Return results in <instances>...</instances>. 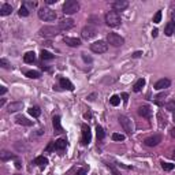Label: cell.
I'll use <instances>...</instances> for the list:
<instances>
[{"mask_svg": "<svg viewBox=\"0 0 175 175\" xmlns=\"http://www.w3.org/2000/svg\"><path fill=\"white\" fill-rule=\"evenodd\" d=\"M96 27H93L92 25H88V26H85L84 29L81 30V37L84 40H90V39H93V37L96 36Z\"/></svg>", "mask_w": 175, "mask_h": 175, "instance_id": "ba28073f", "label": "cell"}, {"mask_svg": "<svg viewBox=\"0 0 175 175\" xmlns=\"http://www.w3.org/2000/svg\"><path fill=\"white\" fill-rule=\"evenodd\" d=\"M33 164L39 166L40 168H44V167L48 164V159H47V157H44V156H39V157H36V159H34Z\"/></svg>", "mask_w": 175, "mask_h": 175, "instance_id": "ffe728a7", "label": "cell"}, {"mask_svg": "<svg viewBox=\"0 0 175 175\" xmlns=\"http://www.w3.org/2000/svg\"><path fill=\"white\" fill-rule=\"evenodd\" d=\"M63 41L68 47H80L81 45V40L77 39V37H64Z\"/></svg>", "mask_w": 175, "mask_h": 175, "instance_id": "2e32d148", "label": "cell"}, {"mask_svg": "<svg viewBox=\"0 0 175 175\" xmlns=\"http://www.w3.org/2000/svg\"><path fill=\"white\" fill-rule=\"evenodd\" d=\"M86 173H88L86 168H81V170L77 171V175H86Z\"/></svg>", "mask_w": 175, "mask_h": 175, "instance_id": "b9f144b4", "label": "cell"}, {"mask_svg": "<svg viewBox=\"0 0 175 175\" xmlns=\"http://www.w3.org/2000/svg\"><path fill=\"white\" fill-rule=\"evenodd\" d=\"M23 60H25V63H34V60H36V53H34L33 51H29V52H26L23 55Z\"/></svg>", "mask_w": 175, "mask_h": 175, "instance_id": "7402d4cb", "label": "cell"}, {"mask_svg": "<svg viewBox=\"0 0 175 175\" xmlns=\"http://www.w3.org/2000/svg\"><path fill=\"white\" fill-rule=\"evenodd\" d=\"M78 10H80V3L75 0H67L63 4V12L67 15H73V14L78 12Z\"/></svg>", "mask_w": 175, "mask_h": 175, "instance_id": "3957f363", "label": "cell"}, {"mask_svg": "<svg viewBox=\"0 0 175 175\" xmlns=\"http://www.w3.org/2000/svg\"><path fill=\"white\" fill-rule=\"evenodd\" d=\"M122 97H123V100H125V101H127V97H129V94H127V93H123V94H122Z\"/></svg>", "mask_w": 175, "mask_h": 175, "instance_id": "f907efd6", "label": "cell"}, {"mask_svg": "<svg viewBox=\"0 0 175 175\" xmlns=\"http://www.w3.org/2000/svg\"><path fill=\"white\" fill-rule=\"evenodd\" d=\"M52 126H53V130L56 134L63 133V127H62V125H60V116L59 115H55L52 118Z\"/></svg>", "mask_w": 175, "mask_h": 175, "instance_id": "9a60e30c", "label": "cell"}, {"mask_svg": "<svg viewBox=\"0 0 175 175\" xmlns=\"http://www.w3.org/2000/svg\"><path fill=\"white\" fill-rule=\"evenodd\" d=\"M109 103H111V105L116 107V105H119V103H121V97H119L118 94L111 96V99H109Z\"/></svg>", "mask_w": 175, "mask_h": 175, "instance_id": "1f68e13d", "label": "cell"}, {"mask_svg": "<svg viewBox=\"0 0 175 175\" xmlns=\"http://www.w3.org/2000/svg\"><path fill=\"white\" fill-rule=\"evenodd\" d=\"M144 86H145V80H144V78H140V80L134 84V86H133V90H134L136 93H138V92H141V89Z\"/></svg>", "mask_w": 175, "mask_h": 175, "instance_id": "cb8c5ba5", "label": "cell"}, {"mask_svg": "<svg viewBox=\"0 0 175 175\" xmlns=\"http://www.w3.org/2000/svg\"><path fill=\"white\" fill-rule=\"evenodd\" d=\"M12 12V6L11 4H3L2 7H0V15L6 16V15H10V14Z\"/></svg>", "mask_w": 175, "mask_h": 175, "instance_id": "44dd1931", "label": "cell"}, {"mask_svg": "<svg viewBox=\"0 0 175 175\" xmlns=\"http://www.w3.org/2000/svg\"><path fill=\"white\" fill-rule=\"evenodd\" d=\"M107 41H108V44H111L112 47H121V45H123V43H125L123 37H121L119 34H116V33H108Z\"/></svg>", "mask_w": 175, "mask_h": 175, "instance_id": "52a82bcc", "label": "cell"}, {"mask_svg": "<svg viewBox=\"0 0 175 175\" xmlns=\"http://www.w3.org/2000/svg\"><path fill=\"white\" fill-rule=\"evenodd\" d=\"M25 75H26L27 78L37 80V78L41 77V73H40V71H36V70H26V71H25Z\"/></svg>", "mask_w": 175, "mask_h": 175, "instance_id": "603a6c76", "label": "cell"}, {"mask_svg": "<svg viewBox=\"0 0 175 175\" xmlns=\"http://www.w3.org/2000/svg\"><path fill=\"white\" fill-rule=\"evenodd\" d=\"M92 140V133L90 129H89L88 125H82V144L84 145H88Z\"/></svg>", "mask_w": 175, "mask_h": 175, "instance_id": "30bf717a", "label": "cell"}, {"mask_svg": "<svg viewBox=\"0 0 175 175\" xmlns=\"http://www.w3.org/2000/svg\"><path fill=\"white\" fill-rule=\"evenodd\" d=\"M66 148H67V140L59 138L58 141H55V150H59V152H62V150H64Z\"/></svg>", "mask_w": 175, "mask_h": 175, "instance_id": "d6986e66", "label": "cell"}, {"mask_svg": "<svg viewBox=\"0 0 175 175\" xmlns=\"http://www.w3.org/2000/svg\"><path fill=\"white\" fill-rule=\"evenodd\" d=\"M170 85H171V81L168 78H162V80H159L155 84V89L156 90H163V89L170 88Z\"/></svg>", "mask_w": 175, "mask_h": 175, "instance_id": "4fadbf2b", "label": "cell"}, {"mask_svg": "<svg viewBox=\"0 0 175 175\" xmlns=\"http://www.w3.org/2000/svg\"><path fill=\"white\" fill-rule=\"evenodd\" d=\"M164 33H166V36H173L174 34V22H168L166 26V29H164Z\"/></svg>", "mask_w": 175, "mask_h": 175, "instance_id": "83f0119b", "label": "cell"}, {"mask_svg": "<svg viewBox=\"0 0 175 175\" xmlns=\"http://www.w3.org/2000/svg\"><path fill=\"white\" fill-rule=\"evenodd\" d=\"M162 168L164 170V171H171L174 168V164H171V163H164V162H162Z\"/></svg>", "mask_w": 175, "mask_h": 175, "instance_id": "d590c367", "label": "cell"}, {"mask_svg": "<svg viewBox=\"0 0 175 175\" xmlns=\"http://www.w3.org/2000/svg\"><path fill=\"white\" fill-rule=\"evenodd\" d=\"M129 7V2H126V0H116V2L112 3V8H114V11H123V10H126Z\"/></svg>", "mask_w": 175, "mask_h": 175, "instance_id": "8fae6325", "label": "cell"}, {"mask_svg": "<svg viewBox=\"0 0 175 175\" xmlns=\"http://www.w3.org/2000/svg\"><path fill=\"white\" fill-rule=\"evenodd\" d=\"M173 121L175 122V112H174V116H173Z\"/></svg>", "mask_w": 175, "mask_h": 175, "instance_id": "db71d44e", "label": "cell"}, {"mask_svg": "<svg viewBox=\"0 0 175 175\" xmlns=\"http://www.w3.org/2000/svg\"><path fill=\"white\" fill-rule=\"evenodd\" d=\"M167 109H168V111H171V112H175V100L170 101L168 104H167Z\"/></svg>", "mask_w": 175, "mask_h": 175, "instance_id": "74e56055", "label": "cell"}, {"mask_svg": "<svg viewBox=\"0 0 175 175\" xmlns=\"http://www.w3.org/2000/svg\"><path fill=\"white\" fill-rule=\"evenodd\" d=\"M4 103H6V100H4V99H2V100H0V107H3V105H4Z\"/></svg>", "mask_w": 175, "mask_h": 175, "instance_id": "816d5d0a", "label": "cell"}, {"mask_svg": "<svg viewBox=\"0 0 175 175\" xmlns=\"http://www.w3.org/2000/svg\"><path fill=\"white\" fill-rule=\"evenodd\" d=\"M96 134H97V140H99V141L104 140L105 133H104V130H103L101 126H96Z\"/></svg>", "mask_w": 175, "mask_h": 175, "instance_id": "f1b7e54d", "label": "cell"}, {"mask_svg": "<svg viewBox=\"0 0 175 175\" xmlns=\"http://www.w3.org/2000/svg\"><path fill=\"white\" fill-rule=\"evenodd\" d=\"M157 33H159V30H157V29H153V30H152V37H157Z\"/></svg>", "mask_w": 175, "mask_h": 175, "instance_id": "bcb514c9", "label": "cell"}, {"mask_svg": "<svg viewBox=\"0 0 175 175\" xmlns=\"http://www.w3.org/2000/svg\"><path fill=\"white\" fill-rule=\"evenodd\" d=\"M53 149H55V142L52 141V142L49 144V145L47 146V149H45V150H47V152H49V150H53Z\"/></svg>", "mask_w": 175, "mask_h": 175, "instance_id": "60d3db41", "label": "cell"}, {"mask_svg": "<svg viewBox=\"0 0 175 175\" xmlns=\"http://www.w3.org/2000/svg\"><path fill=\"white\" fill-rule=\"evenodd\" d=\"M22 6H25L27 10H33V8H36L37 7V2H30V0H26V2H23V4Z\"/></svg>", "mask_w": 175, "mask_h": 175, "instance_id": "4dcf8cb0", "label": "cell"}, {"mask_svg": "<svg viewBox=\"0 0 175 175\" xmlns=\"http://www.w3.org/2000/svg\"><path fill=\"white\" fill-rule=\"evenodd\" d=\"M166 96H167V92H164V93L157 94V96H156V103H157V104H160V100H163V99L166 97Z\"/></svg>", "mask_w": 175, "mask_h": 175, "instance_id": "f35d334b", "label": "cell"}, {"mask_svg": "<svg viewBox=\"0 0 175 175\" xmlns=\"http://www.w3.org/2000/svg\"><path fill=\"white\" fill-rule=\"evenodd\" d=\"M159 119H160V127H163V126H166V122H163L162 114H159Z\"/></svg>", "mask_w": 175, "mask_h": 175, "instance_id": "7bdbcfd3", "label": "cell"}, {"mask_svg": "<svg viewBox=\"0 0 175 175\" xmlns=\"http://www.w3.org/2000/svg\"><path fill=\"white\" fill-rule=\"evenodd\" d=\"M170 134H171V137H173V138H175V127H173V129H171Z\"/></svg>", "mask_w": 175, "mask_h": 175, "instance_id": "c3c4849f", "label": "cell"}, {"mask_svg": "<svg viewBox=\"0 0 175 175\" xmlns=\"http://www.w3.org/2000/svg\"><path fill=\"white\" fill-rule=\"evenodd\" d=\"M141 55H142V52H141V51H137V52H134V53H133V58H140V56H141Z\"/></svg>", "mask_w": 175, "mask_h": 175, "instance_id": "ee69618b", "label": "cell"}, {"mask_svg": "<svg viewBox=\"0 0 175 175\" xmlns=\"http://www.w3.org/2000/svg\"><path fill=\"white\" fill-rule=\"evenodd\" d=\"M125 134H119V133H114V134H112V140H114V141H125Z\"/></svg>", "mask_w": 175, "mask_h": 175, "instance_id": "d6a6232c", "label": "cell"}, {"mask_svg": "<svg viewBox=\"0 0 175 175\" xmlns=\"http://www.w3.org/2000/svg\"><path fill=\"white\" fill-rule=\"evenodd\" d=\"M18 14H19V15H21V16H29V14H30V11H29V10H27V8H26V7H25V6H22V7H21V8H19V11H18Z\"/></svg>", "mask_w": 175, "mask_h": 175, "instance_id": "836d02e7", "label": "cell"}, {"mask_svg": "<svg viewBox=\"0 0 175 175\" xmlns=\"http://www.w3.org/2000/svg\"><path fill=\"white\" fill-rule=\"evenodd\" d=\"M105 23L109 26V27H118L121 26L122 23V18H121V14L116 12V11H108L105 14Z\"/></svg>", "mask_w": 175, "mask_h": 175, "instance_id": "6da1fadb", "label": "cell"}, {"mask_svg": "<svg viewBox=\"0 0 175 175\" xmlns=\"http://www.w3.org/2000/svg\"><path fill=\"white\" fill-rule=\"evenodd\" d=\"M160 142H162V136L160 134L150 136V137H148V138L144 140V144H145L146 146H156V145H159Z\"/></svg>", "mask_w": 175, "mask_h": 175, "instance_id": "9c48e42d", "label": "cell"}, {"mask_svg": "<svg viewBox=\"0 0 175 175\" xmlns=\"http://www.w3.org/2000/svg\"><path fill=\"white\" fill-rule=\"evenodd\" d=\"M60 33V29L58 26H44L40 29V36L43 37H55Z\"/></svg>", "mask_w": 175, "mask_h": 175, "instance_id": "277c9868", "label": "cell"}, {"mask_svg": "<svg viewBox=\"0 0 175 175\" xmlns=\"http://www.w3.org/2000/svg\"><path fill=\"white\" fill-rule=\"evenodd\" d=\"M29 114L33 116V118H39V116L41 115V109H40V107H30L29 108Z\"/></svg>", "mask_w": 175, "mask_h": 175, "instance_id": "4316f807", "label": "cell"}, {"mask_svg": "<svg viewBox=\"0 0 175 175\" xmlns=\"http://www.w3.org/2000/svg\"><path fill=\"white\" fill-rule=\"evenodd\" d=\"M118 121H119V123H121V126L123 127V130H125V131L127 133L129 136H131V134H133V125H131V121H130L127 116H125V115H121V116H119Z\"/></svg>", "mask_w": 175, "mask_h": 175, "instance_id": "8992f818", "label": "cell"}, {"mask_svg": "<svg viewBox=\"0 0 175 175\" xmlns=\"http://www.w3.org/2000/svg\"><path fill=\"white\" fill-rule=\"evenodd\" d=\"M59 84H60V88L66 89V90H74V85L71 84V81L67 80V78L62 77L60 80H59Z\"/></svg>", "mask_w": 175, "mask_h": 175, "instance_id": "ac0fdd59", "label": "cell"}, {"mask_svg": "<svg viewBox=\"0 0 175 175\" xmlns=\"http://www.w3.org/2000/svg\"><path fill=\"white\" fill-rule=\"evenodd\" d=\"M160 21H162V11H157L155 14V16H153V22L155 23H159Z\"/></svg>", "mask_w": 175, "mask_h": 175, "instance_id": "8d00e7d4", "label": "cell"}, {"mask_svg": "<svg viewBox=\"0 0 175 175\" xmlns=\"http://www.w3.org/2000/svg\"><path fill=\"white\" fill-rule=\"evenodd\" d=\"M16 123H18V125H23V126H32L33 125V122L29 121L25 116H18V118H16Z\"/></svg>", "mask_w": 175, "mask_h": 175, "instance_id": "484cf974", "label": "cell"}, {"mask_svg": "<svg viewBox=\"0 0 175 175\" xmlns=\"http://www.w3.org/2000/svg\"><path fill=\"white\" fill-rule=\"evenodd\" d=\"M107 166L109 167V168H111V171H112V174H114V175H121V174L118 173V171H116V168H115L114 166H112V164H107Z\"/></svg>", "mask_w": 175, "mask_h": 175, "instance_id": "ab89813d", "label": "cell"}, {"mask_svg": "<svg viewBox=\"0 0 175 175\" xmlns=\"http://www.w3.org/2000/svg\"><path fill=\"white\" fill-rule=\"evenodd\" d=\"M82 58H84V60H85V62H92V58L86 56V55H85V53H82Z\"/></svg>", "mask_w": 175, "mask_h": 175, "instance_id": "f6af8a7d", "label": "cell"}, {"mask_svg": "<svg viewBox=\"0 0 175 175\" xmlns=\"http://www.w3.org/2000/svg\"><path fill=\"white\" fill-rule=\"evenodd\" d=\"M7 92V88L6 86H2V89H0V94H4Z\"/></svg>", "mask_w": 175, "mask_h": 175, "instance_id": "7dc6e473", "label": "cell"}, {"mask_svg": "<svg viewBox=\"0 0 175 175\" xmlns=\"http://www.w3.org/2000/svg\"><path fill=\"white\" fill-rule=\"evenodd\" d=\"M138 115L142 116V118L150 119L152 118V109H150L148 105H141V107L138 108Z\"/></svg>", "mask_w": 175, "mask_h": 175, "instance_id": "5bb4252c", "label": "cell"}, {"mask_svg": "<svg viewBox=\"0 0 175 175\" xmlns=\"http://www.w3.org/2000/svg\"><path fill=\"white\" fill-rule=\"evenodd\" d=\"M90 49H92V52H94V53H104V52H107V49H108V44L103 40L94 41L93 44H90Z\"/></svg>", "mask_w": 175, "mask_h": 175, "instance_id": "5b68a950", "label": "cell"}, {"mask_svg": "<svg viewBox=\"0 0 175 175\" xmlns=\"http://www.w3.org/2000/svg\"><path fill=\"white\" fill-rule=\"evenodd\" d=\"M60 30H70L71 27H74V21L67 18V19H62L59 22V25H58Z\"/></svg>", "mask_w": 175, "mask_h": 175, "instance_id": "7c38bea8", "label": "cell"}, {"mask_svg": "<svg viewBox=\"0 0 175 175\" xmlns=\"http://www.w3.org/2000/svg\"><path fill=\"white\" fill-rule=\"evenodd\" d=\"M171 157H173V159L175 160V150H174V152H173V155H171Z\"/></svg>", "mask_w": 175, "mask_h": 175, "instance_id": "f5cc1de1", "label": "cell"}, {"mask_svg": "<svg viewBox=\"0 0 175 175\" xmlns=\"http://www.w3.org/2000/svg\"><path fill=\"white\" fill-rule=\"evenodd\" d=\"M47 4H53V3H56V0H45Z\"/></svg>", "mask_w": 175, "mask_h": 175, "instance_id": "681fc988", "label": "cell"}, {"mask_svg": "<svg viewBox=\"0 0 175 175\" xmlns=\"http://www.w3.org/2000/svg\"><path fill=\"white\" fill-rule=\"evenodd\" d=\"M0 66H2L3 68H6V70H10V68H11V64H10L8 60L4 59V58H3V59H0Z\"/></svg>", "mask_w": 175, "mask_h": 175, "instance_id": "e575fe53", "label": "cell"}, {"mask_svg": "<svg viewBox=\"0 0 175 175\" xmlns=\"http://www.w3.org/2000/svg\"><path fill=\"white\" fill-rule=\"evenodd\" d=\"M0 159H2V162H7V160H10V159H15V156L11 155L10 152H3L2 155H0Z\"/></svg>", "mask_w": 175, "mask_h": 175, "instance_id": "f546056e", "label": "cell"}, {"mask_svg": "<svg viewBox=\"0 0 175 175\" xmlns=\"http://www.w3.org/2000/svg\"><path fill=\"white\" fill-rule=\"evenodd\" d=\"M40 58H41V60H52L55 58V55H52L51 52H48V51H45V49H43L41 51V53H40Z\"/></svg>", "mask_w": 175, "mask_h": 175, "instance_id": "d4e9b609", "label": "cell"}, {"mask_svg": "<svg viewBox=\"0 0 175 175\" xmlns=\"http://www.w3.org/2000/svg\"><path fill=\"white\" fill-rule=\"evenodd\" d=\"M174 34H175V22H174Z\"/></svg>", "mask_w": 175, "mask_h": 175, "instance_id": "11a10c76", "label": "cell"}, {"mask_svg": "<svg viewBox=\"0 0 175 175\" xmlns=\"http://www.w3.org/2000/svg\"><path fill=\"white\" fill-rule=\"evenodd\" d=\"M23 108V103L22 101H12L8 104V112L11 114V112H16L19 111V109Z\"/></svg>", "mask_w": 175, "mask_h": 175, "instance_id": "e0dca14e", "label": "cell"}, {"mask_svg": "<svg viewBox=\"0 0 175 175\" xmlns=\"http://www.w3.org/2000/svg\"><path fill=\"white\" fill-rule=\"evenodd\" d=\"M39 18L43 21H47V22H51V21L56 19V12L53 10L48 8V7H43L39 11Z\"/></svg>", "mask_w": 175, "mask_h": 175, "instance_id": "7a4b0ae2", "label": "cell"}]
</instances>
